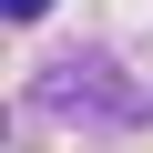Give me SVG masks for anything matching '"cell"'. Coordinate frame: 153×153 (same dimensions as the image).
Instances as JSON below:
<instances>
[{"instance_id":"cell-1","label":"cell","mask_w":153,"mask_h":153,"mask_svg":"<svg viewBox=\"0 0 153 153\" xmlns=\"http://www.w3.org/2000/svg\"><path fill=\"white\" fill-rule=\"evenodd\" d=\"M10 10H21V21H31V10H41V0H10Z\"/></svg>"}]
</instances>
